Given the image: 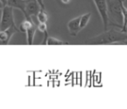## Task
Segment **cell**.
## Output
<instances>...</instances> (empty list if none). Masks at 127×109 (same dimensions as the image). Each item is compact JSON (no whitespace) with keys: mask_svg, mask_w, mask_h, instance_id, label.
Returning a JSON list of instances; mask_svg holds the SVG:
<instances>
[{"mask_svg":"<svg viewBox=\"0 0 127 109\" xmlns=\"http://www.w3.org/2000/svg\"><path fill=\"white\" fill-rule=\"evenodd\" d=\"M46 44H48V45H63V44H65V42L59 40V39L55 38V37L49 36L47 39Z\"/></svg>","mask_w":127,"mask_h":109,"instance_id":"obj_14","label":"cell"},{"mask_svg":"<svg viewBox=\"0 0 127 109\" xmlns=\"http://www.w3.org/2000/svg\"><path fill=\"white\" fill-rule=\"evenodd\" d=\"M17 32H20L19 28L16 27H10L7 30H0V44L7 45L10 42L12 36Z\"/></svg>","mask_w":127,"mask_h":109,"instance_id":"obj_6","label":"cell"},{"mask_svg":"<svg viewBox=\"0 0 127 109\" xmlns=\"http://www.w3.org/2000/svg\"><path fill=\"white\" fill-rule=\"evenodd\" d=\"M36 18L38 23H44V24H47L48 22V14L45 11V10H42L41 9V10L39 11V13L37 14Z\"/></svg>","mask_w":127,"mask_h":109,"instance_id":"obj_12","label":"cell"},{"mask_svg":"<svg viewBox=\"0 0 127 109\" xmlns=\"http://www.w3.org/2000/svg\"><path fill=\"white\" fill-rule=\"evenodd\" d=\"M7 5L12 8H17L23 12V14H25V6L26 0H7Z\"/></svg>","mask_w":127,"mask_h":109,"instance_id":"obj_8","label":"cell"},{"mask_svg":"<svg viewBox=\"0 0 127 109\" xmlns=\"http://www.w3.org/2000/svg\"><path fill=\"white\" fill-rule=\"evenodd\" d=\"M37 2H38L39 4H40L41 8H42V10H45V5H44V2H43V0H37Z\"/></svg>","mask_w":127,"mask_h":109,"instance_id":"obj_16","label":"cell"},{"mask_svg":"<svg viewBox=\"0 0 127 109\" xmlns=\"http://www.w3.org/2000/svg\"><path fill=\"white\" fill-rule=\"evenodd\" d=\"M124 2L121 0H107L108 4L109 25L121 29L123 25L122 5Z\"/></svg>","mask_w":127,"mask_h":109,"instance_id":"obj_2","label":"cell"},{"mask_svg":"<svg viewBox=\"0 0 127 109\" xmlns=\"http://www.w3.org/2000/svg\"><path fill=\"white\" fill-rule=\"evenodd\" d=\"M121 1H123V2H124V1H126V0H121Z\"/></svg>","mask_w":127,"mask_h":109,"instance_id":"obj_21","label":"cell"},{"mask_svg":"<svg viewBox=\"0 0 127 109\" xmlns=\"http://www.w3.org/2000/svg\"><path fill=\"white\" fill-rule=\"evenodd\" d=\"M67 29H68L69 33L73 36H76L81 30V27H80V16L69 21L67 23Z\"/></svg>","mask_w":127,"mask_h":109,"instance_id":"obj_7","label":"cell"},{"mask_svg":"<svg viewBox=\"0 0 127 109\" xmlns=\"http://www.w3.org/2000/svg\"><path fill=\"white\" fill-rule=\"evenodd\" d=\"M34 24H35V23H34L32 18H25V20L23 21L19 25V30H20V32L25 33L26 30L30 27H32Z\"/></svg>","mask_w":127,"mask_h":109,"instance_id":"obj_10","label":"cell"},{"mask_svg":"<svg viewBox=\"0 0 127 109\" xmlns=\"http://www.w3.org/2000/svg\"><path fill=\"white\" fill-rule=\"evenodd\" d=\"M87 42L94 45H105V44H114L119 42H127V33L114 29L105 30L104 33L90 38Z\"/></svg>","mask_w":127,"mask_h":109,"instance_id":"obj_1","label":"cell"},{"mask_svg":"<svg viewBox=\"0 0 127 109\" xmlns=\"http://www.w3.org/2000/svg\"><path fill=\"white\" fill-rule=\"evenodd\" d=\"M37 29H38L41 32L43 33L44 38H43V41H42V44H46V42H47V39H48V37H49L47 24H44V23H38V24H37Z\"/></svg>","mask_w":127,"mask_h":109,"instance_id":"obj_11","label":"cell"},{"mask_svg":"<svg viewBox=\"0 0 127 109\" xmlns=\"http://www.w3.org/2000/svg\"><path fill=\"white\" fill-rule=\"evenodd\" d=\"M37 30V24H35L32 27H30V29L26 30L25 34H26V40H27V43L29 45H32L34 43V36H35V31Z\"/></svg>","mask_w":127,"mask_h":109,"instance_id":"obj_9","label":"cell"},{"mask_svg":"<svg viewBox=\"0 0 127 109\" xmlns=\"http://www.w3.org/2000/svg\"><path fill=\"white\" fill-rule=\"evenodd\" d=\"M122 12H123V18L124 19H123L122 28H121V30H120L121 31L127 28V8H126L124 3H123V5H122Z\"/></svg>","mask_w":127,"mask_h":109,"instance_id":"obj_15","label":"cell"},{"mask_svg":"<svg viewBox=\"0 0 127 109\" xmlns=\"http://www.w3.org/2000/svg\"><path fill=\"white\" fill-rule=\"evenodd\" d=\"M0 1H1L3 4H4V6H6V5H7V0H0Z\"/></svg>","mask_w":127,"mask_h":109,"instance_id":"obj_18","label":"cell"},{"mask_svg":"<svg viewBox=\"0 0 127 109\" xmlns=\"http://www.w3.org/2000/svg\"><path fill=\"white\" fill-rule=\"evenodd\" d=\"M122 31H123V32H126V33H127V28H126V29H125V30H122Z\"/></svg>","mask_w":127,"mask_h":109,"instance_id":"obj_20","label":"cell"},{"mask_svg":"<svg viewBox=\"0 0 127 109\" xmlns=\"http://www.w3.org/2000/svg\"><path fill=\"white\" fill-rule=\"evenodd\" d=\"M41 9L42 8L37 0H26L24 17L25 18H32L33 17H36Z\"/></svg>","mask_w":127,"mask_h":109,"instance_id":"obj_5","label":"cell"},{"mask_svg":"<svg viewBox=\"0 0 127 109\" xmlns=\"http://www.w3.org/2000/svg\"><path fill=\"white\" fill-rule=\"evenodd\" d=\"M62 1V3H64V4H68V3H70L71 0H61Z\"/></svg>","mask_w":127,"mask_h":109,"instance_id":"obj_17","label":"cell"},{"mask_svg":"<svg viewBox=\"0 0 127 109\" xmlns=\"http://www.w3.org/2000/svg\"><path fill=\"white\" fill-rule=\"evenodd\" d=\"M10 27H16L13 15V8L8 5L2 9L1 21H0V30H7Z\"/></svg>","mask_w":127,"mask_h":109,"instance_id":"obj_3","label":"cell"},{"mask_svg":"<svg viewBox=\"0 0 127 109\" xmlns=\"http://www.w3.org/2000/svg\"><path fill=\"white\" fill-rule=\"evenodd\" d=\"M3 7H4V4H3V3H2L1 1H0V10H1V9H3Z\"/></svg>","mask_w":127,"mask_h":109,"instance_id":"obj_19","label":"cell"},{"mask_svg":"<svg viewBox=\"0 0 127 109\" xmlns=\"http://www.w3.org/2000/svg\"><path fill=\"white\" fill-rule=\"evenodd\" d=\"M97 10L99 11L103 23L104 30H107L109 26V16H108V4L107 0H94Z\"/></svg>","mask_w":127,"mask_h":109,"instance_id":"obj_4","label":"cell"},{"mask_svg":"<svg viewBox=\"0 0 127 109\" xmlns=\"http://www.w3.org/2000/svg\"><path fill=\"white\" fill-rule=\"evenodd\" d=\"M90 18H91V13H87L80 16V27H81V29L85 28L87 25Z\"/></svg>","mask_w":127,"mask_h":109,"instance_id":"obj_13","label":"cell"}]
</instances>
